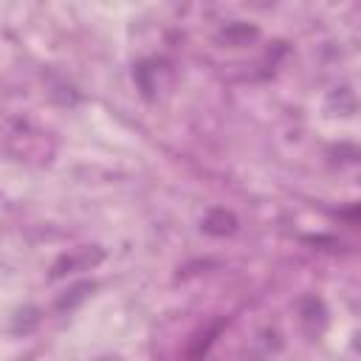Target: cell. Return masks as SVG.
Instances as JSON below:
<instances>
[{
	"instance_id": "1",
	"label": "cell",
	"mask_w": 361,
	"mask_h": 361,
	"mask_svg": "<svg viewBox=\"0 0 361 361\" xmlns=\"http://www.w3.org/2000/svg\"><path fill=\"white\" fill-rule=\"evenodd\" d=\"M234 226H237L234 214H228V212H223V209L212 212V214L203 220V228H206L209 234H228V231H234Z\"/></svg>"
},
{
	"instance_id": "2",
	"label": "cell",
	"mask_w": 361,
	"mask_h": 361,
	"mask_svg": "<svg viewBox=\"0 0 361 361\" xmlns=\"http://www.w3.org/2000/svg\"><path fill=\"white\" fill-rule=\"evenodd\" d=\"M257 37V28H248V25H243V23H234V25H228L223 34H220V39H226L228 45H245L248 39H254Z\"/></svg>"
}]
</instances>
